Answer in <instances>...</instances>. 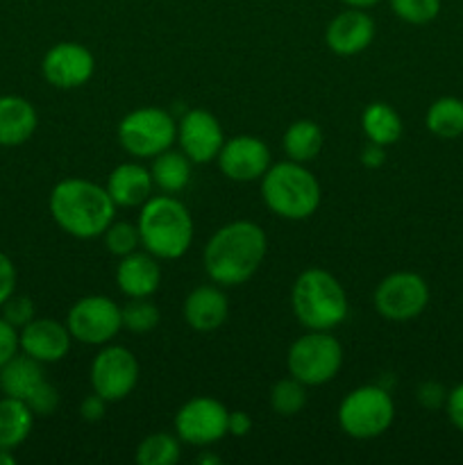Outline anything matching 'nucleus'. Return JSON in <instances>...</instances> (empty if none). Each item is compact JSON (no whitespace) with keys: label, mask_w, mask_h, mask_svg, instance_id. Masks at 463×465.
<instances>
[{"label":"nucleus","mask_w":463,"mask_h":465,"mask_svg":"<svg viewBox=\"0 0 463 465\" xmlns=\"http://www.w3.org/2000/svg\"><path fill=\"white\" fill-rule=\"evenodd\" d=\"M66 327L80 343L107 345L123 330L121 307L104 295H86L71 307Z\"/></svg>","instance_id":"nucleus-10"},{"label":"nucleus","mask_w":463,"mask_h":465,"mask_svg":"<svg viewBox=\"0 0 463 465\" xmlns=\"http://www.w3.org/2000/svg\"><path fill=\"white\" fill-rule=\"evenodd\" d=\"M36 109L21 95H0V145L14 148L32 139L36 130Z\"/></svg>","instance_id":"nucleus-21"},{"label":"nucleus","mask_w":463,"mask_h":465,"mask_svg":"<svg viewBox=\"0 0 463 465\" xmlns=\"http://www.w3.org/2000/svg\"><path fill=\"white\" fill-rule=\"evenodd\" d=\"M416 398L418 402H420V407L436 411V409L445 407V402H448V391H445V386L438 384V381H425V384L418 386Z\"/></svg>","instance_id":"nucleus-35"},{"label":"nucleus","mask_w":463,"mask_h":465,"mask_svg":"<svg viewBox=\"0 0 463 465\" xmlns=\"http://www.w3.org/2000/svg\"><path fill=\"white\" fill-rule=\"evenodd\" d=\"M343 366V348L330 331H313L300 336L289 350V375L304 386H320L334 380Z\"/></svg>","instance_id":"nucleus-7"},{"label":"nucleus","mask_w":463,"mask_h":465,"mask_svg":"<svg viewBox=\"0 0 463 465\" xmlns=\"http://www.w3.org/2000/svg\"><path fill=\"white\" fill-rule=\"evenodd\" d=\"M230 316L227 295L218 286H198L184 300V321L195 331H213Z\"/></svg>","instance_id":"nucleus-19"},{"label":"nucleus","mask_w":463,"mask_h":465,"mask_svg":"<svg viewBox=\"0 0 463 465\" xmlns=\"http://www.w3.org/2000/svg\"><path fill=\"white\" fill-rule=\"evenodd\" d=\"M153 189L154 182L150 171L134 162L116 166L107 180V191L116 207H141L145 200L153 198Z\"/></svg>","instance_id":"nucleus-20"},{"label":"nucleus","mask_w":463,"mask_h":465,"mask_svg":"<svg viewBox=\"0 0 463 465\" xmlns=\"http://www.w3.org/2000/svg\"><path fill=\"white\" fill-rule=\"evenodd\" d=\"M250 430H252V418H250L248 413L230 411V418H227V434L241 439V436L250 434Z\"/></svg>","instance_id":"nucleus-40"},{"label":"nucleus","mask_w":463,"mask_h":465,"mask_svg":"<svg viewBox=\"0 0 463 465\" xmlns=\"http://www.w3.org/2000/svg\"><path fill=\"white\" fill-rule=\"evenodd\" d=\"M104 245L112 254L116 257H125L132 254L134 250H139L141 236L139 227L132 225V223H112V225L104 230Z\"/></svg>","instance_id":"nucleus-32"},{"label":"nucleus","mask_w":463,"mask_h":465,"mask_svg":"<svg viewBox=\"0 0 463 465\" xmlns=\"http://www.w3.org/2000/svg\"><path fill=\"white\" fill-rule=\"evenodd\" d=\"M50 216L75 239H95L113 223L116 203L104 186L82 177H68L50 193Z\"/></svg>","instance_id":"nucleus-2"},{"label":"nucleus","mask_w":463,"mask_h":465,"mask_svg":"<svg viewBox=\"0 0 463 465\" xmlns=\"http://www.w3.org/2000/svg\"><path fill=\"white\" fill-rule=\"evenodd\" d=\"M18 350H21V345H18L16 327L9 325V322L0 316V368H3L14 354H18Z\"/></svg>","instance_id":"nucleus-36"},{"label":"nucleus","mask_w":463,"mask_h":465,"mask_svg":"<svg viewBox=\"0 0 463 465\" xmlns=\"http://www.w3.org/2000/svg\"><path fill=\"white\" fill-rule=\"evenodd\" d=\"M139 384V361L123 345H104L91 363L94 393L107 402L125 400Z\"/></svg>","instance_id":"nucleus-11"},{"label":"nucleus","mask_w":463,"mask_h":465,"mask_svg":"<svg viewBox=\"0 0 463 465\" xmlns=\"http://www.w3.org/2000/svg\"><path fill=\"white\" fill-rule=\"evenodd\" d=\"M25 404L30 407V411L34 413V416H50V413H54V409H57L59 404L57 389H54L53 384H48V381H44V384L25 400Z\"/></svg>","instance_id":"nucleus-34"},{"label":"nucleus","mask_w":463,"mask_h":465,"mask_svg":"<svg viewBox=\"0 0 463 465\" xmlns=\"http://www.w3.org/2000/svg\"><path fill=\"white\" fill-rule=\"evenodd\" d=\"M41 71L48 84L57 89H77L86 84L95 71V59L86 45L62 41L45 53Z\"/></svg>","instance_id":"nucleus-14"},{"label":"nucleus","mask_w":463,"mask_h":465,"mask_svg":"<svg viewBox=\"0 0 463 465\" xmlns=\"http://www.w3.org/2000/svg\"><path fill=\"white\" fill-rule=\"evenodd\" d=\"M307 404V386L295 377H284L271 391V407L277 416H295Z\"/></svg>","instance_id":"nucleus-29"},{"label":"nucleus","mask_w":463,"mask_h":465,"mask_svg":"<svg viewBox=\"0 0 463 465\" xmlns=\"http://www.w3.org/2000/svg\"><path fill=\"white\" fill-rule=\"evenodd\" d=\"M34 413L30 411L23 400L7 398L0 400V448L16 450L18 445L25 443L32 431Z\"/></svg>","instance_id":"nucleus-24"},{"label":"nucleus","mask_w":463,"mask_h":465,"mask_svg":"<svg viewBox=\"0 0 463 465\" xmlns=\"http://www.w3.org/2000/svg\"><path fill=\"white\" fill-rule=\"evenodd\" d=\"M191 159L184 153H175V150H163L157 157H153V166H150V175H153L154 186L163 193L172 195L186 189L191 182Z\"/></svg>","instance_id":"nucleus-23"},{"label":"nucleus","mask_w":463,"mask_h":465,"mask_svg":"<svg viewBox=\"0 0 463 465\" xmlns=\"http://www.w3.org/2000/svg\"><path fill=\"white\" fill-rule=\"evenodd\" d=\"M218 168L227 180H261L263 173L271 168V150L259 136H234L222 143L221 153H218Z\"/></svg>","instance_id":"nucleus-15"},{"label":"nucleus","mask_w":463,"mask_h":465,"mask_svg":"<svg viewBox=\"0 0 463 465\" xmlns=\"http://www.w3.org/2000/svg\"><path fill=\"white\" fill-rule=\"evenodd\" d=\"M398 18L411 25H427L440 12V0H389Z\"/></svg>","instance_id":"nucleus-31"},{"label":"nucleus","mask_w":463,"mask_h":465,"mask_svg":"<svg viewBox=\"0 0 463 465\" xmlns=\"http://www.w3.org/2000/svg\"><path fill=\"white\" fill-rule=\"evenodd\" d=\"M14 463H16V459H14L12 450L0 448V465H14Z\"/></svg>","instance_id":"nucleus-44"},{"label":"nucleus","mask_w":463,"mask_h":465,"mask_svg":"<svg viewBox=\"0 0 463 465\" xmlns=\"http://www.w3.org/2000/svg\"><path fill=\"white\" fill-rule=\"evenodd\" d=\"M177 143L193 163H209L218 159V153L225 143V134H222L221 123L212 112L191 109L180 118Z\"/></svg>","instance_id":"nucleus-13"},{"label":"nucleus","mask_w":463,"mask_h":465,"mask_svg":"<svg viewBox=\"0 0 463 465\" xmlns=\"http://www.w3.org/2000/svg\"><path fill=\"white\" fill-rule=\"evenodd\" d=\"M45 381L41 361L23 354H14L3 368H0V391L7 398H16L25 402L36 389Z\"/></svg>","instance_id":"nucleus-22"},{"label":"nucleus","mask_w":463,"mask_h":465,"mask_svg":"<svg viewBox=\"0 0 463 465\" xmlns=\"http://www.w3.org/2000/svg\"><path fill=\"white\" fill-rule=\"evenodd\" d=\"M0 309H3L5 321L16 327V330L25 327L34 318V304L25 295H9Z\"/></svg>","instance_id":"nucleus-33"},{"label":"nucleus","mask_w":463,"mask_h":465,"mask_svg":"<svg viewBox=\"0 0 463 465\" xmlns=\"http://www.w3.org/2000/svg\"><path fill=\"white\" fill-rule=\"evenodd\" d=\"M361 127L368 141L377 145H393L402 136V118L390 104L370 103L361 114Z\"/></svg>","instance_id":"nucleus-25"},{"label":"nucleus","mask_w":463,"mask_h":465,"mask_svg":"<svg viewBox=\"0 0 463 465\" xmlns=\"http://www.w3.org/2000/svg\"><path fill=\"white\" fill-rule=\"evenodd\" d=\"M134 459L139 465H172L180 461V440L166 431L150 434L139 443Z\"/></svg>","instance_id":"nucleus-28"},{"label":"nucleus","mask_w":463,"mask_h":465,"mask_svg":"<svg viewBox=\"0 0 463 465\" xmlns=\"http://www.w3.org/2000/svg\"><path fill=\"white\" fill-rule=\"evenodd\" d=\"M384 162H386L384 145H377L370 141V143L361 150V163L366 168H379Z\"/></svg>","instance_id":"nucleus-41"},{"label":"nucleus","mask_w":463,"mask_h":465,"mask_svg":"<svg viewBox=\"0 0 463 465\" xmlns=\"http://www.w3.org/2000/svg\"><path fill=\"white\" fill-rule=\"evenodd\" d=\"M266 252V232L257 223H227L204 245V271L213 284L241 286L259 271Z\"/></svg>","instance_id":"nucleus-1"},{"label":"nucleus","mask_w":463,"mask_h":465,"mask_svg":"<svg viewBox=\"0 0 463 465\" xmlns=\"http://www.w3.org/2000/svg\"><path fill=\"white\" fill-rule=\"evenodd\" d=\"M395 420V402L381 386H359L350 391L339 407V425L357 440L384 434Z\"/></svg>","instance_id":"nucleus-6"},{"label":"nucleus","mask_w":463,"mask_h":465,"mask_svg":"<svg viewBox=\"0 0 463 465\" xmlns=\"http://www.w3.org/2000/svg\"><path fill=\"white\" fill-rule=\"evenodd\" d=\"M177 141V123L166 109L141 107L118 123V143L132 157H157Z\"/></svg>","instance_id":"nucleus-8"},{"label":"nucleus","mask_w":463,"mask_h":465,"mask_svg":"<svg viewBox=\"0 0 463 465\" xmlns=\"http://www.w3.org/2000/svg\"><path fill=\"white\" fill-rule=\"evenodd\" d=\"M261 198L275 216L286 221H304L320 207L322 191L304 163L280 162L261 177Z\"/></svg>","instance_id":"nucleus-5"},{"label":"nucleus","mask_w":463,"mask_h":465,"mask_svg":"<svg viewBox=\"0 0 463 465\" xmlns=\"http://www.w3.org/2000/svg\"><path fill=\"white\" fill-rule=\"evenodd\" d=\"M340 3H345V5H348V7L368 9V7H375V5L381 3V0H340Z\"/></svg>","instance_id":"nucleus-42"},{"label":"nucleus","mask_w":463,"mask_h":465,"mask_svg":"<svg viewBox=\"0 0 463 465\" xmlns=\"http://www.w3.org/2000/svg\"><path fill=\"white\" fill-rule=\"evenodd\" d=\"M71 331L66 325L53 318H32L25 327H21L18 345L27 357L41 363H57L71 350Z\"/></svg>","instance_id":"nucleus-16"},{"label":"nucleus","mask_w":463,"mask_h":465,"mask_svg":"<svg viewBox=\"0 0 463 465\" xmlns=\"http://www.w3.org/2000/svg\"><path fill=\"white\" fill-rule=\"evenodd\" d=\"M322 143H325V136H322L320 125L309 118L291 123L289 130L284 132V141H281L286 157L300 163L316 159L320 154Z\"/></svg>","instance_id":"nucleus-26"},{"label":"nucleus","mask_w":463,"mask_h":465,"mask_svg":"<svg viewBox=\"0 0 463 465\" xmlns=\"http://www.w3.org/2000/svg\"><path fill=\"white\" fill-rule=\"evenodd\" d=\"M291 302L298 322L313 331H330L348 318L350 304L345 289L331 272L307 268L293 282Z\"/></svg>","instance_id":"nucleus-4"},{"label":"nucleus","mask_w":463,"mask_h":465,"mask_svg":"<svg viewBox=\"0 0 463 465\" xmlns=\"http://www.w3.org/2000/svg\"><path fill=\"white\" fill-rule=\"evenodd\" d=\"M427 304H429V286L418 272H390L375 289V309L386 321H413L425 312Z\"/></svg>","instance_id":"nucleus-9"},{"label":"nucleus","mask_w":463,"mask_h":465,"mask_svg":"<svg viewBox=\"0 0 463 465\" xmlns=\"http://www.w3.org/2000/svg\"><path fill=\"white\" fill-rule=\"evenodd\" d=\"M104 404H107V400L100 398L98 393L89 395V398H86V400H82L80 416L84 418V420H89V422L100 420V418L104 416Z\"/></svg>","instance_id":"nucleus-39"},{"label":"nucleus","mask_w":463,"mask_h":465,"mask_svg":"<svg viewBox=\"0 0 463 465\" xmlns=\"http://www.w3.org/2000/svg\"><path fill=\"white\" fill-rule=\"evenodd\" d=\"M227 418L230 411L225 404L213 398H193L182 404L175 413L177 439L195 448H207L227 436Z\"/></svg>","instance_id":"nucleus-12"},{"label":"nucleus","mask_w":463,"mask_h":465,"mask_svg":"<svg viewBox=\"0 0 463 465\" xmlns=\"http://www.w3.org/2000/svg\"><path fill=\"white\" fill-rule=\"evenodd\" d=\"M375 39V21L363 9L348 7L336 14L325 30V41L330 50L340 57H352L363 53Z\"/></svg>","instance_id":"nucleus-17"},{"label":"nucleus","mask_w":463,"mask_h":465,"mask_svg":"<svg viewBox=\"0 0 463 465\" xmlns=\"http://www.w3.org/2000/svg\"><path fill=\"white\" fill-rule=\"evenodd\" d=\"M425 125L438 139H458L463 134V100L454 95L434 100L427 109Z\"/></svg>","instance_id":"nucleus-27"},{"label":"nucleus","mask_w":463,"mask_h":465,"mask_svg":"<svg viewBox=\"0 0 463 465\" xmlns=\"http://www.w3.org/2000/svg\"><path fill=\"white\" fill-rule=\"evenodd\" d=\"M123 327L134 334H148L159 325V309L157 304L150 302L148 298H130V302L121 309Z\"/></svg>","instance_id":"nucleus-30"},{"label":"nucleus","mask_w":463,"mask_h":465,"mask_svg":"<svg viewBox=\"0 0 463 465\" xmlns=\"http://www.w3.org/2000/svg\"><path fill=\"white\" fill-rule=\"evenodd\" d=\"M141 245L157 259H180L189 252L193 243V218L172 195H154L141 204L139 213Z\"/></svg>","instance_id":"nucleus-3"},{"label":"nucleus","mask_w":463,"mask_h":465,"mask_svg":"<svg viewBox=\"0 0 463 465\" xmlns=\"http://www.w3.org/2000/svg\"><path fill=\"white\" fill-rule=\"evenodd\" d=\"M14 289H16V268L12 259L0 250V307L9 295H14Z\"/></svg>","instance_id":"nucleus-37"},{"label":"nucleus","mask_w":463,"mask_h":465,"mask_svg":"<svg viewBox=\"0 0 463 465\" xmlns=\"http://www.w3.org/2000/svg\"><path fill=\"white\" fill-rule=\"evenodd\" d=\"M445 411H448L449 422H452L458 431H463V384L454 386L452 391H448Z\"/></svg>","instance_id":"nucleus-38"},{"label":"nucleus","mask_w":463,"mask_h":465,"mask_svg":"<svg viewBox=\"0 0 463 465\" xmlns=\"http://www.w3.org/2000/svg\"><path fill=\"white\" fill-rule=\"evenodd\" d=\"M116 284L118 291L127 298H150L162 284L159 259L150 254L148 250L145 252L134 250L132 254H125L118 262Z\"/></svg>","instance_id":"nucleus-18"},{"label":"nucleus","mask_w":463,"mask_h":465,"mask_svg":"<svg viewBox=\"0 0 463 465\" xmlns=\"http://www.w3.org/2000/svg\"><path fill=\"white\" fill-rule=\"evenodd\" d=\"M198 463L200 465H218L221 463V457L213 452H209V450H204V452L198 457Z\"/></svg>","instance_id":"nucleus-43"}]
</instances>
